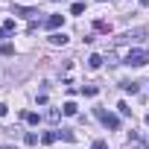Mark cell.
Returning <instances> with one entry per match:
<instances>
[{
	"label": "cell",
	"instance_id": "6da1fadb",
	"mask_svg": "<svg viewBox=\"0 0 149 149\" xmlns=\"http://www.w3.org/2000/svg\"><path fill=\"white\" fill-rule=\"evenodd\" d=\"M146 61H149V50H129L123 58V64H129V67H143Z\"/></svg>",
	"mask_w": 149,
	"mask_h": 149
},
{
	"label": "cell",
	"instance_id": "7a4b0ae2",
	"mask_svg": "<svg viewBox=\"0 0 149 149\" xmlns=\"http://www.w3.org/2000/svg\"><path fill=\"white\" fill-rule=\"evenodd\" d=\"M94 114L102 120L105 129H120V117H117V114H108V111H102V108H94Z\"/></svg>",
	"mask_w": 149,
	"mask_h": 149
},
{
	"label": "cell",
	"instance_id": "3957f363",
	"mask_svg": "<svg viewBox=\"0 0 149 149\" xmlns=\"http://www.w3.org/2000/svg\"><path fill=\"white\" fill-rule=\"evenodd\" d=\"M61 24H64V15H50L47 18V29H58Z\"/></svg>",
	"mask_w": 149,
	"mask_h": 149
},
{
	"label": "cell",
	"instance_id": "277c9868",
	"mask_svg": "<svg viewBox=\"0 0 149 149\" xmlns=\"http://www.w3.org/2000/svg\"><path fill=\"white\" fill-rule=\"evenodd\" d=\"M58 137H61V140H67V143H73V140H76V132L64 126V129H58Z\"/></svg>",
	"mask_w": 149,
	"mask_h": 149
},
{
	"label": "cell",
	"instance_id": "5b68a950",
	"mask_svg": "<svg viewBox=\"0 0 149 149\" xmlns=\"http://www.w3.org/2000/svg\"><path fill=\"white\" fill-rule=\"evenodd\" d=\"M50 44H56V47H64V44H67V35H64V32H53V35H50Z\"/></svg>",
	"mask_w": 149,
	"mask_h": 149
},
{
	"label": "cell",
	"instance_id": "8992f818",
	"mask_svg": "<svg viewBox=\"0 0 149 149\" xmlns=\"http://www.w3.org/2000/svg\"><path fill=\"white\" fill-rule=\"evenodd\" d=\"M61 111H64L67 117H76V114H79V105H76V102H64V108H61Z\"/></svg>",
	"mask_w": 149,
	"mask_h": 149
},
{
	"label": "cell",
	"instance_id": "52a82bcc",
	"mask_svg": "<svg viewBox=\"0 0 149 149\" xmlns=\"http://www.w3.org/2000/svg\"><path fill=\"white\" fill-rule=\"evenodd\" d=\"M9 32H15V21H12V18H6L3 26H0V35H9Z\"/></svg>",
	"mask_w": 149,
	"mask_h": 149
},
{
	"label": "cell",
	"instance_id": "ba28073f",
	"mask_svg": "<svg viewBox=\"0 0 149 149\" xmlns=\"http://www.w3.org/2000/svg\"><path fill=\"white\" fill-rule=\"evenodd\" d=\"M100 64H102V56H100V53H94V56H88V67H91V70H97Z\"/></svg>",
	"mask_w": 149,
	"mask_h": 149
},
{
	"label": "cell",
	"instance_id": "9c48e42d",
	"mask_svg": "<svg viewBox=\"0 0 149 149\" xmlns=\"http://www.w3.org/2000/svg\"><path fill=\"white\" fill-rule=\"evenodd\" d=\"M56 140H58V132H44V134H41V143H47V146L56 143Z\"/></svg>",
	"mask_w": 149,
	"mask_h": 149
},
{
	"label": "cell",
	"instance_id": "30bf717a",
	"mask_svg": "<svg viewBox=\"0 0 149 149\" xmlns=\"http://www.w3.org/2000/svg\"><path fill=\"white\" fill-rule=\"evenodd\" d=\"M120 88H123L126 94H137V82H129V79H126V82H120Z\"/></svg>",
	"mask_w": 149,
	"mask_h": 149
},
{
	"label": "cell",
	"instance_id": "8fae6325",
	"mask_svg": "<svg viewBox=\"0 0 149 149\" xmlns=\"http://www.w3.org/2000/svg\"><path fill=\"white\" fill-rule=\"evenodd\" d=\"M126 149H149V146H146V143H143V140H140V137H132V140H129V146H126Z\"/></svg>",
	"mask_w": 149,
	"mask_h": 149
},
{
	"label": "cell",
	"instance_id": "7c38bea8",
	"mask_svg": "<svg viewBox=\"0 0 149 149\" xmlns=\"http://www.w3.org/2000/svg\"><path fill=\"white\" fill-rule=\"evenodd\" d=\"M24 120H26L29 126H38V114H35V111H24Z\"/></svg>",
	"mask_w": 149,
	"mask_h": 149
},
{
	"label": "cell",
	"instance_id": "4fadbf2b",
	"mask_svg": "<svg viewBox=\"0 0 149 149\" xmlns=\"http://www.w3.org/2000/svg\"><path fill=\"white\" fill-rule=\"evenodd\" d=\"M24 143H26V146H35V143H38V134H35V132H26V134H24Z\"/></svg>",
	"mask_w": 149,
	"mask_h": 149
},
{
	"label": "cell",
	"instance_id": "5bb4252c",
	"mask_svg": "<svg viewBox=\"0 0 149 149\" xmlns=\"http://www.w3.org/2000/svg\"><path fill=\"white\" fill-rule=\"evenodd\" d=\"M82 94H85V97H97V94H100V88H97V85H85V88H82Z\"/></svg>",
	"mask_w": 149,
	"mask_h": 149
},
{
	"label": "cell",
	"instance_id": "9a60e30c",
	"mask_svg": "<svg viewBox=\"0 0 149 149\" xmlns=\"http://www.w3.org/2000/svg\"><path fill=\"white\" fill-rule=\"evenodd\" d=\"M94 26H97V29H100V32H111V24H108V21H97V24H94Z\"/></svg>",
	"mask_w": 149,
	"mask_h": 149
},
{
	"label": "cell",
	"instance_id": "2e32d148",
	"mask_svg": "<svg viewBox=\"0 0 149 149\" xmlns=\"http://www.w3.org/2000/svg\"><path fill=\"white\" fill-rule=\"evenodd\" d=\"M82 12H85V3H73L70 6V15H82Z\"/></svg>",
	"mask_w": 149,
	"mask_h": 149
},
{
	"label": "cell",
	"instance_id": "e0dca14e",
	"mask_svg": "<svg viewBox=\"0 0 149 149\" xmlns=\"http://www.w3.org/2000/svg\"><path fill=\"white\" fill-rule=\"evenodd\" d=\"M117 108H120V114H123V117H129V114H132V108H129V102H120Z\"/></svg>",
	"mask_w": 149,
	"mask_h": 149
},
{
	"label": "cell",
	"instance_id": "ac0fdd59",
	"mask_svg": "<svg viewBox=\"0 0 149 149\" xmlns=\"http://www.w3.org/2000/svg\"><path fill=\"white\" fill-rule=\"evenodd\" d=\"M58 117H61V114H58V111H56V108H50V111H47V120H50V123H56V120H58Z\"/></svg>",
	"mask_w": 149,
	"mask_h": 149
},
{
	"label": "cell",
	"instance_id": "d6986e66",
	"mask_svg": "<svg viewBox=\"0 0 149 149\" xmlns=\"http://www.w3.org/2000/svg\"><path fill=\"white\" fill-rule=\"evenodd\" d=\"M91 149H108V143H105V140H94V143H91Z\"/></svg>",
	"mask_w": 149,
	"mask_h": 149
},
{
	"label": "cell",
	"instance_id": "ffe728a7",
	"mask_svg": "<svg viewBox=\"0 0 149 149\" xmlns=\"http://www.w3.org/2000/svg\"><path fill=\"white\" fill-rule=\"evenodd\" d=\"M6 111H9V108H6L3 102H0V117H6Z\"/></svg>",
	"mask_w": 149,
	"mask_h": 149
},
{
	"label": "cell",
	"instance_id": "44dd1931",
	"mask_svg": "<svg viewBox=\"0 0 149 149\" xmlns=\"http://www.w3.org/2000/svg\"><path fill=\"white\" fill-rule=\"evenodd\" d=\"M140 6H149V0H140Z\"/></svg>",
	"mask_w": 149,
	"mask_h": 149
},
{
	"label": "cell",
	"instance_id": "7402d4cb",
	"mask_svg": "<svg viewBox=\"0 0 149 149\" xmlns=\"http://www.w3.org/2000/svg\"><path fill=\"white\" fill-rule=\"evenodd\" d=\"M0 149H12V146H0Z\"/></svg>",
	"mask_w": 149,
	"mask_h": 149
},
{
	"label": "cell",
	"instance_id": "603a6c76",
	"mask_svg": "<svg viewBox=\"0 0 149 149\" xmlns=\"http://www.w3.org/2000/svg\"><path fill=\"white\" fill-rule=\"evenodd\" d=\"M146 126H149V114H146Z\"/></svg>",
	"mask_w": 149,
	"mask_h": 149
}]
</instances>
